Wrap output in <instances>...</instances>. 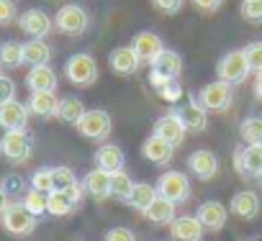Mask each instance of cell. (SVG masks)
<instances>
[{
  "mask_svg": "<svg viewBox=\"0 0 262 241\" xmlns=\"http://www.w3.org/2000/svg\"><path fill=\"white\" fill-rule=\"evenodd\" d=\"M0 223L11 236H31L39 226V218L24 203H8V208L0 213Z\"/></svg>",
  "mask_w": 262,
  "mask_h": 241,
  "instance_id": "obj_1",
  "label": "cell"
},
{
  "mask_svg": "<svg viewBox=\"0 0 262 241\" xmlns=\"http://www.w3.org/2000/svg\"><path fill=\"white\" fill-rule=\"evenodd\" d=\"M77 131H80V136H85L90 141H108V136L113 134L111 113L103 110V108L85 110V115L77 120Z\"/></svg>",
  "mask_w": 262,
  "mask_h": 241,
  "instance_id": "obj_2",
  "label": "cell"
},
{
  "mask_svg": "<svg viewBox=\"0 0 262 241\" xmlns=\"http://www.w3.org/2000/svg\"><path fill=\"white\" fill-rule=\"evenodd\" d=\"M0 154L13 164H24L34 157V139L31 134L24 131H6L0 139Z\"/></svg>",
  "mask_w": 262,
  "mask_h": 241,
  "instance_id": "obj_3",
  "label": "cell"
},
{
  "mask_svg": "<svg viewBox=\"0 0 262 241\" xmlns=\"http://www.w3.org/2000/svg\"><path fill=\"white\" fill-rule=\"evenodd\" d=\"M90 26V16L82 6L77 3H70V6H62L54 16V29L64 36H82Z\"/></svg>",
  "mask_w": 262,
  "mask_h": 241,
  "instance_id": "obj_4",
  "label": "cell"
},
{
  "mask_svg": "<svg viewBox=\"0 0 262 241\" xmlns=\"http://www.w3.org/2000/svg\"><path fill=\"white\" fill-rule=\"evenodd\" d=\"M64 77L77 85V87H90L95 85L98 80V64L95 59L88 54V52H80V54H72L67 62H64Z\"/></svg>",
  "mask_w": 262,
  "mask_h": 241,
  "instance_id": "obj_5",
  "label": "cell"
},
{
  "mask_svg": "<svg viewBox=\"0 0 262 241\" xmlns=\"http://www.w3.org/2000/svg\"><path fill=\"white\" fill-rule=\"evenodd\" d=\"M252 72L247 57H244V49H234V52H226L219 64H216V80H224L229 85H239L247 80V75Z\"/></svg>",
  "mask_w": 262,
  "mask_h": 241,
  "instance_id": "obj_6",
  "label": "cell"
},
{
  "mask_svg": "<svg viewBox=\"0 0 262 241\" xmlns=\"http://www.w3.org/2000/svg\"><path fill=\"white\" fill-rule=\"evenodd\" d=\"M198 103H201L206 110H211V113H224V110H229L231 103H234V90H231L229 82L213 80V82H208V85L201 87Z\"/></svg>",
  "mask_w": 262,
  "mask_h": 241,
  "instance_id": "obj_7",
  "label": "cell"
},
{
  "mask_svg": "<svg viewBox=\"0 0 262 241\" xmlns=\"http://www.w3.org/2000/svg\"><path fill=\"white\" fill-rule=\"evenodd\" d=\"M82 195H85L82 182L70 187V190H52L49 198H47V213L54 215V218H64V215H70L80 208Z\"/></svg>",
  "mask_w": 262,
  "mask_h": 241,
  "instance_id": "obj_8",
  "label": "cell"
},
{
  "mask_svg": "<svg viewBox=\"0 0 262 241\" xmlns=\"http://www.w3.org/2000/svg\"><path fill=\"white\" fill-rule=\"evenodd\" d=\"M157 192L167 200H172L175 205L185 203L190 198V180L185 172L180 170H167L160 180H157Z\"/></svg>",
  "mask_w": 262,
  "mask_h": 241,
  "instance_id": "obj_9",
  "label": "cell"
},
{
  "mask_svg": "<svg viewBox=\"0 0 262 241\" xmlns=\"http://www.w3.org/2000/svg\"><path fill=\"white\" fill-rule=\"evenodd\" d=\"M152 134L178 149V147L185 144L188 129H185V124H183L180 113H178V110H170V113H165V115H160V118L155 120V131H152Z\"/></svg>",
  "mask_w": 262,
  "mask_h": 241,
  "instance_id": "obj_10",
  "label": "cell"
},
{
  "mask_svg": "<svg viewBox=\"0 0 262 241\" xmlns=\"http://www.w3.org/2000/svg\"><path fill=\"white\" fill-rule=\"evenodd\" d=\"M18 29L31 39H47L54 29V18H49V13L41 8H29L18 16Z\"/></svg>",
  "mask_w": 262,
  "mask_h": 241,
  "instance_id": "obj_11",
  "label": "cell"
},
{
  "mask_svg": "<svg viewBox=\"0 0 262 241\" xmlns=\"http://www.w3.org/2000/svg\"><path fill=\"white\" fill-rule=\"evenodd\" d=\"M234 170H236L239 177L262 180V144L239 147V149L234 152Z\"/></svg>",
  "mask_w": 262,
  "mask_h": 241,
  "instance_id": "obj_12",
  "label": "cell"
},
{
  "mask_svg": "<svg viewBox=\"0 0 262 241\" xmlns=\"http://www.w3.org/2000/svg\"><path fill=\"white\" fill-rule=\"evenodd\" d=\"M29 105L21 100H8V103H0V129L3 131H24L29 126Z\"/></svg>",
  "mask_w": 262,
  "mask_h": 241,
  "instance_id": "obj_13",
  "label": "cell"
},
{
  "mask_svg": "<svg viewBox=\"0 0 262 241\" xmlns=\"http://www.w3.org/2000/svg\"><path fill=\"white\" fill-rule=\"evenodd\" d=\"M108 67L113 75L118 77H131V75H137L139 67H142V57L134 52V46H116L108 57Z\"/></svg>",
  "mask_w": 262,
  "mask_h": 241,
  "instance_id": "obj_14",
  "label": "cell"
},
{
  "mask_svg": "<svg viewBox=\"0 0 262 241\" xmlns=\"http://www.w3.org/2000/svg\"><path fill=\"white\" fill-rule=\"evenodd\" d=\"M188 170L193 172V177L208 182L219 175L221 164H219V157L211 152V149H195L190 157H188Z\"/></svg>",
  "mask_w": 262,
  "mask_h": 241,
  "instance_id": "obj_15",
  "label": "cell"
},
{
  "mask_svg": "<svg viewBox=\"0 0 262 241\" xmlns=\"http://www.w3.org/2000/svg\"><path fill=\"white\" fill-rule=\"evenodd\" d=\"M195 215H198V221L203 223L206 231H221L229 223V208L224 203H219V200L201 203L198 210H195Z\"/></svg>",
  "mask_w": 262,
  "mask_h": 241,
  "instance_id": "obj_16",
  "label": "cell"
},
{
  "mask_svg": "<svg viewBox=\"0 0 262 241\" xmlns=\"http://www.w3.org/2000/svg\"><path fill=\"white\" fill-rule=\"evenodd\" d=\"M259 208H262V203H259V195H257L254 190H239V192L229 200V213H234V215L242 218V221L257 218V215H259Z\"/></svg>",
  "mask_w": 262,
  "mask_h": 241,
  "instance_id": "obj_17",
  "label": "cell"
},
{
  "mask_svg": "<svg viewBox=\"0 0 262 241\" xmlns=\"http://www.w3.org/2000/svg\"><path fill=\"white\" fill-rule=\"evenodd\" d=\"M203 223L198 221V215H178L170 223V236L172 241H203Z\"/></svg>",
  "mask_w": 262,
  "mask_h": 241,
  "instance_id": "obj_18",
  "label": "cell"
},
{
  "mask_svg": "<svg viewBox=\"0 0 262 241\" xmlns=\"http://www.w3.org/2000/svg\"><path fill=\"white\" fill-rule=\"evenodd\" d=\"M57 72L49 67V64H39V67H31L29 75H26V87L31 92H54L57 90Z\"/></svg>",
  "mask_w": 262,
  "mask_h": 241,
  "instance_id": "obj_19",
  "label": "cell"
},
{
  "mask_svg": "<svg viewBox=\"0 0 262 241\" xmlns=\"http://www.w3.org/2000/svg\"><path fill=\"white\" fill-rule=\"evenodd\" d=\"M172 154H175V147L167 144V141H162V139L155 136V134H152L149 139H144V144H142V157H144L147 162H152V164L165 167V164L172 162Z\"/></svg>",
  "mask_w": 262,
  "mask_h": 241,
  "instance_id": "obj_20",
  "label": "cell"
},
{
  "mask_svg": "<svg viewBox=\"0 0 262 241\" xmlns=\"http://www.w3.org/2000/svg\"><path fill=\"white\" fill-rule=\"evenodd\" d=\"M82 187H85V192H88L90 198H95V200L111 198V172H105V170H100V167L90 170V172L82 177Z\"/></svg>",
  "mask_w": 262,
  "mask_h": 241,
  "instance_id": "obj_21",
  "label": "cell"
},
{
  "mask_svg": "<svg viewBox=\"0 0 262 241\" xmlns=\"http://www.w3.org/2000/svg\"><path fill=\"white\" fill-rule=\"evenodd\" d=\"M178 113H180L183 124H185V129H188L190 134H201V131H206V126H208V110H206L198 100L185 103Z\"/></svg>",
  "mask_w": 262,
  "mask_h": 241,
  "instance_id": "obj_22",
  "label": "cell"
},
{
  "mask_svg": "<svg viewBox=\"0 0 262 241\" xmlns=\"http://www.w3.org/2000/svg\"><path fill=\"white\" fill-rule=\"evenodd\" d=\"M95 167H100V170H105V172H121L123 170V164H126V157H123V152H121V147H116V144H100L98 149H95Z\"/></svg>",
  "mask_w": 262,
  "mask_h": 241,
  "instance_id": "obj_23",
  "label": "cell"
},
{
  "mask_svg": "<svg viewBox=\"0 0 262 241\" xmlns=\"http://www.w3.org/2000/svg\"><path fill=\"white\" fill-rule=\"evenodd\" d=\"M149 223H155V226H167L170 228V223L178 218V205L172 203V200H167V198H157L144 213H142Z\"/></svg>",
  "mask_w": 262,
  "mask_h": 241,
  "instance_id": "obj_24",
  "label": "cell"
},
{
  "mask_svg": "<svg viewBox=\"0 0 262 241\" xmlns=\"http://www.w3.org/2000/svg\"><path fill=\"white\" fill-rule=\"evenodd\" d=\"M131 46H134V52L142 57V62H155V57L165 49V44H162V39L155 34V31H139L137 36H134V41H131Z\"/></svg>",
  "mask_w": 262,
  "mask_h": 241,
  "instance_id": "obj_25",
  "label": "cell"
},
{
  "mask_svg": "<svg viewBox=\"0 0 262 241\" xmlns=\"http://www.w3.org/2000/svg\"><path fill=\"white\" fill-rule=\"evenodd\" d=\"M152 69H157L160 75H165V77H170V80H178V77L183 75V57H180L175 49H167V46H165V49L155 57Z\"/></svg>",
  "mask_w": 262,
  "mask_h": 241,
  "instance_id": "obj_26",
  "label": "cell"
},
{
  "mask_svg": "<svg viewBox=\"0 0 262 241\" xmlns=\"http://www.w3.org/2000/svg\"><path fill=\"white\" fill-rule=\"evenodd\" d=\"M29 110L31 115H39V118H54L57 115V108H59V98L54 92H31L29 98Z\"/></svg>",
  "mask_w": 262,
  "mask_h": 241,
  "instance_id": "obj_27",
  "label": "cell"
},
{
  "mask_svg": "<svg viewBox=\"0 0 262 241\" xmlns=\"http://www.w3.org/2000/svg\"><path fill=\"white\" fill-rule=\"evenodd\" d=\"M49 59H52V46L44 39H29L24 44V64L39 67V64H49Z\"/></svg>",
  "mask_w": 262,
  "mask_h": 241,
  "instance_id": "obj_28",
  "label": "cell"
},
{
  "mask_svg": "<svg viewBox=\"0 0 262 241\" xmlns=\"http://www.w3.org/2000/svg\"><path fill=\"white\" fill-rule=\"evenodd\" d=\"M160 198V192H157V185H149V182H137L134 185V190H131V195H128V205L134 208V210H139V213H144L155 200Z\"/></svg>",
  "mask_w": 262,
  "mask_h": 241,
  "instance_id": "obj_29",
  "label": "cell"
},
{
  "mask_svg": "<svg viewBox=\"0 0 262 241\" xmlns=\"http://www.w3.org/2000/svg\"><path fill=\"white\" fill-rule=\"evenodd\" d=\"M85 105H82V100L80 98H75V95H67V98H62L59 100V108H57V118L59 120H64V124H72V126H77V120L85 115Z\"/></svg>",
  "mask_w": 262,
  "mask_h": 241,
  "instance_id": "obj_30",
  "label": "cell"
},
{
  "mask_svg": "<svg viewBox=\"0 0 262 241\" xmlns=\"http://www.w3.org/2000/svg\"><path fill=\"white\" fill-rule=\"evenodd\" d=\"M0 64L8 67V69H16L24 64V44L18 41H3L0 44Z\"/></svg>",
  "mask_w": 262,
  "mask_h": 241,
  "instance_id": "obj_31",
  "label": "cell"
},
{
  "mask_svg": "<svg viewBox=\"0 0 262 241\" xmlns=\"http://www.w3.org/2000/svg\"><path fill=\"white\" fill-rule=\"evenodd\" d=\"M239 134H242V139L247 141V147L262 144V115H249V118H244L242 126H239Z\"/></svg>",
  "mask_w": 262,
  "mask_h": 241,
  "instance_id": "obj_32",
  "label": "cell"
},
{
  "mask_svg": "<svg viewBox=\"0 0 262 241\" xmlns=\"http://www.w3.org/2000/svg\"><path fill=\"white\" fill-rule=\"evenodd\" d=\"M134 180H131L123 170L121 172H113L111 175V198H118V200H128L131 190H134Z\"/></svg>",
  "mask_w": 262,
  "mask_h": 241,
  "instance_id": "obj_33",
  "label": "cell"
},
{
  "mask_svg": "<svg viewBox=\"0 0 262 241\" xmlns=\"http://www.w3.org/2000/svg\"><path fill=\"white\" fill-rule=\"evenodd\" d=\"M52 180H54V190H70L75 185H80L77 175L70 170V167H52Z\"/></svg>",
  "mask_w": 262,
  "mask_h": 241,
  "instance_id": "obj_34",
  "label": "cell"
},
{
  "mask_svg": "<svg viewBox=\"0 0 262 241\" xmlns=\"http://www.w3.org/2000/svg\"><path fill=\"white\" fill-rule=\"evenodd\" d=\"M47 198H49L47 192H39V190H26V195H24V200H21V203H24V205H26V208H29V210L36 215V218H41V215L47 213Z\"/></svg>",
  "mask_w": 262,
  "mask_h": 241,
  "instance_id": "obj_35",
  "label": "cell"
},
{
  "mask_svg": "<svg viewBox=\"0 0 262 241\" xmlns=\"http://www.w3.org/2000/svg\"><path fill=\"white\" fill-rule=\"evenodd\" d=\"M31 190H39V192H52L54 190V180H52V167H39L34 175H31Z\"/></svg>",
  "mask_w": 262,
  "mask_h": 241,
  "instance_id": "obj_36",
  "label": "cell"
},
{
  "mask_svg": "<svg viewBox=\"0 0 262 241\" xmlns=\"http://www.w3.org/2000/svg\"><path fill=\"white\" fill-rule=\"evenodd\" d=\"M244 57L252 67V72H262V41H252L244 46Z\"/></svg>",
  "mask_w": 262,
  "mask_h": 241,
  "instance_id": "obj_37",
  "label": "cell"
},
{
  "mask_svg": "<svg viewBox=\"0 0 262 241\" xmlns=\"http://www.w3.org/2000/svg\"><path fill=\"white\" fill-rule=\"evenodd\" d=\"M242 16L249 23H262V0H244L242 3Z\"/></svg>",
  "mask_w": 262,
  "mask_h": 241,
  "instance_id": "obj_38",
  "label": "cell"
},
{
  "mask_svg": "<svg viewBox=\"0 0 262 241\" xmlns=\"http://www.w3.org/2000/svg\"><path fill=\"white\" fill-rule=\"evenodd\" d=\"M13 21H18V11L13 0H0V26H11Z\"/></svg>",
  "mask_w": 262,
  "mask_h": 241,
  "instance_id": "obj_39",
  "label": "cell"
},
{
  "mask_svg": "<svg viewBox=\"0 0 262 241\" xmlns=\"http://www.w3.org/2000/svg\"><path fill=\"white\" fill-rule=\"evenodd\" d=\"M160 98H162L165 103H178V100L183 98V85H180L178 80H167V85L160 90Z\"/></svg>",
  "mask_w": 262,
  "mask_h": 241,
  "instance_id": "obj_40",
  "label": "cell"
},
{
  "mask_svg": "<svg viewBox=\"0 0 262 241\" xmlns=\"http://www.w3.org/2000/svg\"><path fill=\"white\" fill-rule=\"evenodd\" d=\"M152 6H155V11H160L165 16H175V13L183 11L185 0H152Z\"/></svg>",
  "mask_w": 262,
  "mask_h": 241,
  "instance_id": "obj_41",
  "label": "cell"
},
{
  "mask_svg": "<svg viewBox=\"0 0 262 241\" xmlns=\"http://www.w3.org/2000/svg\"><path fill=\"white\" fill-rule=\"evenodd\" d=\"M103 241H137V233L126 228V226H116V228H108L105 231V238Z\"/></svg>",
  "mask_w": 262,
  "mask_h": 241,
  "instance_id": "obj_42",
  "label": "cell"
},
{
  "mask_svg": "<svg viewBox=\"0 0 262 241\" xmlns=\"http://www.w3.org/2000/svg\"><path fill=\"white\" fill-rule=\"evenodd\" d=\"M13 98H16V82L3 75V77H0V103H8Z\"/></svg>",
  "mask_w": 262,
  "mask_h": 241,
  "instance_id": "obj_43",
  "label": "cell"
},
{
  "mask_svg": "<svg viewBox=\"0 0 262 241\" xmlns=\"http://www.w3.org/2000/svg\"><path fill=\"white\" fill-rule=\"evenodd\" d=\"M3 190L8 192V198H13V195L24 192V180H21V177H16V175H11V177H6V180H3ZM24 195H26V192H24Z\"/></svg>",
  "mask_w": 262,
  "mask_h": 241,
  "instance_id": "obj_44",
  "label": "cell"
},
{
  "mask_svg": "<svg viewBox=\"0 0 262 241\" xmlns=\"http://www.w3.org/2000/svg\"><path fill=\"white\" fill-rule=\"evenodd\" d=\"M190 3H193L201 13H216V11L224 6V0H190Z\"/></svg>",
  "mask_w": 262,
  "mask_h": 241,
  "instance_id": "obj_45",
  "label": "cell"
},
{
  "mask_svg": "<svg viewBox=\"0 0 262 241\" xmlns=\"http://www.w3.org/2000/svg\"><path fill=\"white\" fill-rule=\"evenodd\" d=\"M167 80H170V77H165V75H160L157 69H149V85H152V87H155L157 92H160V90H162V87L167 85Z\"/></svg>",
  "mask_w": 262,
  "mask_h": 241,
  "instance_id": "obj_46",
  "label": "cell"
},
{
  "mask_svg": "<svg viewBox=\"0 0 262 241\" xmlns=\"http://www.w3.org/2000/svg\"><path fill=\"white\" fill-rule=\"evenodd\" d=\"M254 98L262 103V72H257V80H254Z\"/></svg>",
  "mask_w": 262,
  "mask_h": 241,
  "instance_id": "obj_47",
  "label": "cell"
},
{
  "mask_svg": "<svg viewBox=\"0 0 262 241\" xmlns=\"http://www.w3.org/2000/svg\"><path fill=\"white\" fill-rule=\"evenodd\" d=\"M8 203H11V198H8V192L3 190V185H0V213L8 208Z\"/></svg>",
  "mask_w": 262,
  "mask_h": 241,
  "instance_id": "obj_48",
  "label": "cell"
},
{
  "mask_svg": "<svg viewBox=\"0 0 262 241\" xmlns=\"http://www.w3.org/2000/svg\"><path fill=\"white\" fill-rule=\"evenodd\" d=\"M244 241H262V238H244Z\"/></svg>",
  "mask_w": 262,
  "mask_h": 241,
  "instance_id": "obj_49",
  "label": "cell"
},
{
  "mask_svg": "<svg viewBox=\"0 0 262 241\" xmlns=\"http://www.w3.org/2000/svg\"><path fill=\"white\" fill-rule=\"evenodd\" d=\"M0 77H3V64H0Z\"/></svg>",
  "mask_w": 262,
  "mask_h": 241,
  "instance_id": "obj_50",
  "label": "cell"
}]
</instances>
